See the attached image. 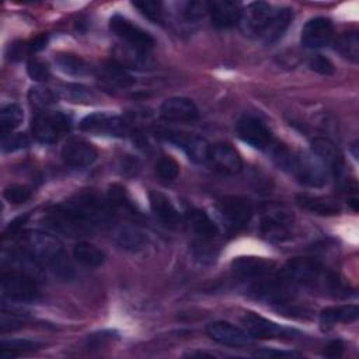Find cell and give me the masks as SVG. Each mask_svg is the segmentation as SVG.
I'll list each match as a JSON object with an SVG mask.
<instances>
[{"label":"cell","instance_id":"ab89813d","mask_svg":"<svg viewBox=\"0 0 359 359\" xmlns=\"http://www.w3.org/2000/svg\"><path fill=\"white\" fill-rule=\"evenodd\" d=\"M27 72L32 80L39 81V83H45L50 79V70H49L48 65L38 59H31L27 63Z\"/></svg>","mask_w":359,"mask_h":359},{"label":"cell","instance_id":"8992f818","mask_svg":"<svg viewBox=\"0 0 359 359\" xmlns=\"http://www.w3.org/2000/svg\"><path fill=\"white\" fill-rule=\"evenodd\" d=\"M294 216L279 205H268L261 217V234L271 241H285L290 237Z\"/></svg>","mask_w":359,"mask_h":359},{"label":"cell","instance_id":"d6a6232c","mask_svg":"<svg viewBox=\"0 0 359 359\" xmlns=\"http://www.w3.org/2000/svg\"><path fill=\"white\" fill-rule=\"evenodd\" d=\"M39 346V344L29 341V339H8L3 341L0 345V358L7 359V358H15L20 356L21 353L34 351Z\"/></svg>","mask_w":359,"mask_h":359},{"label":"cell","instance_id":"7402d4cb","mask_svg":"<svg viewBox=\"0 0 359 359\" xmlns=\"http://www.w3.org/2000/svg\"><path fill=\"white\" fill-rule=\"evenodd\" d=\"M209 161L216 170L229 175L238 174L243 168V160L238 151L229 143H217L212 146Z\"/></svg>","mask_w":359,"mask_h":359},{"label":"cell","instance_id":"5b68a950","mask_svg":"<svg viewBox=\"0 0 359 359\" xmlns=\"http://www.w3.org/2000/svg\"><path fill=\"white\" fill-rule=\"evenodd\" d=\"M109 28L118 38L122 39L123 45L133 48L139 52H143L146 55L156 45L154 38L147 31L133 24L130 20L121 14H115L111 17Z\"/></svg>","mask_w":359,"mask_h":359},{"label":"cell","instance_id":"f35d334b","mask_svg":"<svg viewBox=\"0 0 359 359\" xmlns=\"http://www.w3.org/2000/svg\"><path fill=\"white\" fill-rule=\"evenodd\" d=\"M307 65L313 72H316L318 74H323V76H332L335 73L334 63L328 57H325L320 53L310 56Z\"/></svg>","mask_w":359,"mask_h":359},{"label":"cell","instance_id":"9a60e30c","mask_svg":"<svg viewBox=\"0 0 359 359\" xmlns=\"http://www.w3.org/2000/svg\"><path fill=\"white\" fill-rule=\"evenodd\" d=\"M334 36L332 21L327 17H314L302 28V45L310 49L323 48L331 43Z\"/></svg>","mask_w":359,"mask_h":359},{"label":"cell","instance_id":"d4e9b609","mask_svg":"<svg viewBox=\"0 0 359 359\" xmlns=\"http://www.w3.org/2000/svg\"><path fill=\"white\" fill-rule=\"evenodd\" d=\"M358 316H359V310L356 304L327 307L320 313V325L324 330H328L337 323H353L358 318Z\"/></svg>","mask_w":359,"mask_h":359},{"label":"cell","instance_id":"f6af8a7d","mask_svg":"<svg viewBox=\"0 0 359 359\" xmlns=\"http://www.w3.org/2000/svg\"><path fill=\"white\" fill-rule=\"evenodd\" d=\"M344 344L338 339H334L331 342H328L325 346H324V351H323V355L327 356V358H339L342 353H344Z\"/></svg>","mask_w":359,"mask_h":359},{"label":"cell","instance_id":"6da1fadb","mask_svg":"<svg viewBox=\"0 0 359 359\" xmlns=\"http://www.w3.org/2000/svg\"><path fill=\"white\" fill-rule=\"evenodd\" d=\"M29 251L42 266H46L57 278L70 280L74 276L73 265L60 240L42 230H31L27 236Z\"/></svg>","mask_w":359,"mask_h":359},{"label":"cell","instance_id":"ac0fdd59","mask_svg":"<svg viewBox=\"0 0 359 359\" xmlns=\"http://www.w3.org/2000/svg\"><path fill=\"white\" fill-rule=\"evenodd\" d=\"M313 154L321 161L328 172L335 177H341L345 170V161L339 149L325 137H316L311 142Z\"/></svg>","mask_w":359,"mask_h":359},{"label":"cell","instance_id":"3957f363","mask_svg":"<svg viewBox=\"0 0 359 359\" xmlns=\"http://www.w3.org/2000/svg\"><path fill=\"white\" fill-rule=\"evenodd\" d=\"M1 292L6 297L14 302H34L39 297V287L36 278L25 271H3L1 278Z\"/></svg>","mask_w":359,"mask_h":359},{"label":"cell","instance_id":"2e32d148","mask_svg":"<svg viewBox=\"0 0 359 359\" xmlns=\"http://www.w3.org/2000/svg\"><path fill=\"white\" fill-rule=\"evenodd\" d=\"M275 264L259 257H238L231 262V271L236 276L251 283L271 275Z\"/></svg>","mask_w":359,"mask_h":359},{"label":"cell","instance_id":"ba28073f","mask_svg":"<svg viewBox=\"0 0 359 359\" xmlns=\"http://www.w3.org/2000/svg\"><path fill=\"white\" fill-rule=\"evenodd\" d=\"M164 137L168 142L177 144L191 161L196 164L209 163L212 144H209V142L205 137L177 130H165Z\"/></svg>","mask_w":359,"mask_h":359},{"label":"cell","instance_id":"9c48e42d","mask_svg":"<svg viewBox=\"0 0 359 359\" xmlns=\"http://www.w3.org/2000/svg\"><path fill=\"white\" fill-rule=\"evenodd\" d=\"M273 13L275 8L265 1H254L248 4L243 10V15L240 20L244 32L261 41L265 29L268 28L273 17Z\"/></svg>","mask_w":359,"mask_h":359},{"label":"cell","instance_id":"4fadbf2b","mask_svg":"<svg viewBox=\"0 0 359 359\" xmlns=\"http://www.w3.org/2000/svg\"><path fill=\"white\" fill-rule=\"evenodd\" d=\"M60 156L66 165L73 168H84L97 160L98 151L90 142L81 137H69L62 147Z\"/></svg>","mask_w":359,"mask_h":359},{"label":"cell","instance_id":"b9f144b4","mask_svg":"<svg viewBox=\"0 0 359 359\" xmlns=\"http://www.w3.org/2000/svg\"><path fill=\"white\" fill-rule=\"evenodd\" d=\"M116 332L115 331H111V330H104V331H98L93 335H88V339H87V345L88 348L91 349H100V348H104L107 346L108 344H111L114 339H116Z\"/></svg>","mask_w":359,"mask_h":359},{"label":"cell","instance_id":"f1b7e54d","mask_svg":"<svg viewBox=\"0 0 359 359\" xmlns=\"http://www.w3.org/2000/svg\"><path fill=\"white\" fill-rule=\"evenodd\" d=\"M74 258L88 268H98L105 261V254L90 241H79L73 247Z\"/></svg>","mask_w":359,"mask_h":359},{"label":"cell","instance_id":"1f68e13d","mask_svg":"<svg viewBox=\"0 0 359 359\" xmlns=\"http://www.w3.org/2000/svg\"><path fill=\"white\" fill-rule=\"evenodd\" d=\"M335 50L345 59L358 63L359 60V35L358 32H348L335 41Z\"/></svg>","mask_w":359,"mask_h":359},{"label":"cell","instance_id":"44dd1931","mask_svg":"<svg viewBox=\"0 0 359 359\" xmlns=\"http://www.w3.org/2000/svg\"><path fill=\"white\" fill-rule=\"evenodd\" d=\"M149 203L150 209L154 213V216L168 229H182L184 220L177 208L172 205V202L163 195L161 192L157 191H150L149 192Z\"/></svg>","mask_w":359,"mask_h":359},{"label":"cell","instance_id":"7a4b0ae2","mask_svg":"<svg viewBox=\"0 0 359 359\" xmlns=\"http://www.w3.org/2000/svg\"><path fill=\"white\" fill-rule=\"evenodd\" d=\"M70 215L95 230L112 219V205L93 191H81L60 203Z\"/></svg>","mask_w":359,"mask_h":359},{"label":"cell","instance_id":"bcb514c9","mask_svg":"<svg viewBox=\"0 0 359 359\" xmlns=\"http://www.w3.org/2000/svg\"><path fill=\"white\" fill-rule=\"evenodd\" d=\"M46 43H48V35H41V36H38V38H35L34 41H32V43L29 45V50L31 52H38V50H41L42 48H45L46 46Z\"/></svg>","mask_w":359,"mask_h":359},{"label":"cell","instance_id":"277c9868","mask_svg":"<svg viewBox=\"0 0 359 359\" xmlns=\"http://www.w3.org/2000/svg\"><path fill=\"white\" fill-rule=\"evenodd\" d=\"M70 129V119L62 112L39 111L31 122V132L36 142L43 144L55 143Z\"/></svg>","mask_w":359,"mask_h":359},{"label":"cell","instance_id":"7bdbcfd3","mask_svg":"<svg viewBox=\"0 0 359 359\" xmlns=\"http://www.w3.org/2000/svg\"><path fill=\"white\" fill-rule=\"evenodd\" d=\"M208 13V3L203 1H187L182 8V14L188 21H195Z\"/></svg>","mask_w":359,"mask_h":359},{"label":"cell","instance_id":"e0dca14e","mask_svg":"<svg viewBox=\"0 0 359 359\" xmlns=\"http://www.w3.org/2000/svg\"><path fill=\"white\" fill-rule=\"evenodd\" d=\"M206 334L210 339L227 346H245L252 342V337L245 330L227 321L210 323L206 327Z\"/></svg>","mask_w":359,"mask_h":359},{"label":"cell","instance_id":"ee69618b","mask_svg":"<svg viewBox=\"0 0 359 359\" xmlns=\"http://www.w3.org/2000/svg\"><path fill=\"white\" fill-rule=\"evenodd\" d=\"M254 356H261V358H300L302 353L294 352V351H279L273 348H262L254 352Z\"/></svg>","mask_w":359,"mask_h":359},{"label":"cell","instance_id":"ffe728a7","mask_svg":"<svg viewBox=\"0 0 359 359\" xmlns=\"http://www.w3.org/2000/svg\"><path fill=\"white\" fill-rule=\"evenodd\" d=\"M160 115L168 122H194L199 112L195 102L187 97L167 98L160 107Z\"/></svg>","mask_w":359,"mask_h":359},{"label":"cell","instance_id":"60d3db41","mask_svg":"<svg viewBox=\"0 0 359 359\" xmlns=\"http://www.w3.org/2000/svg\"><path fill=\"white\" fill-rule=\"evenodd\" d=\"M28 137L22 133H8L6 136H1V150L4 153L24 149L28 146Z\"/></svg>","mask_w":359,"mask_h":359},{"label":"cell","instance_id":"8fae6325","mask_svg":"<svg viewBox=\"0 0 359 359\" xmlns=\"http://www.w3.org/2000/svg\"><path fill=\"white\" fill-rule=\"evenodd\" d=\"M243 325L245 331L252 338H280V339H290L294 338V335H299L296 330L286 328L283 325H279L268 318H264L255 313H244Z\"/></svg>","mask_w":359,"mask_h":359},{"label":"cell","instance_id":"4316f807","mask_svg":"<svg viewBox=\"0 0 359 359\" xmlns=\"http://www.w3.org/2000/svg\"><path fill=\"white\" fill-rule=\"evenodd\" d=\"M115 243L126 251H140L146 247L147 238L143 231L133 226H121L114 234Z\"/></svg>","mask_w":359,"mask_h":359},{"label":"cell","instance_id":"74e56055","mask_svg":"<svg viewBox=\"0 0 359 359\" xmlns=\"http://www.w3.org/2000/svg\"><path fill=\"white\" fill-rule=\"evenodd\" d=\"M3 196L7 202L13 203V205H20L27 202L31 198V189L24 187V185H8L7 188H4L3 191Z\"/></svg>","mask_w":359,"mask_h":359},{"label":"cell","instance_id":"484cf974","mask_svg":"<svg viewBox=\"0 0 359 359\" xmlns=\"http://www.w3.org/2000/svg\"><path fill=\"white\" fill-rule=\"evenodd\" d=\"M292 20H293V10L292 8H289V7L275 8L273 17H272L268 28L265 29L261 41L264 43L276 42L286 32Z\"/></svg>","mask_w":359,"mask_h":359},{"label":"cell","instance_id":"83f0119b","mask_svg":"<svg viewBox=\"0 0 359 359\" xmlns=\"http://www.w3.org/2000/svg\"><path fill=\"white\" fill-rule=\"evenodd\" d=\"M297 203L313 212L317 215H323V216H332V215H338L341 208L339 205L331 199V198H324V196H313V195H299L296 198Z\"/></svg>","mask_w":359,"mask_h":359},{"label":"cell","instance_id":"7c38bea8","mask_svg":"<svg viewBox=\"0 0 359 359\" xmlns=\"http://www.w3.org/2000/svg\"><path fill=\"white\" fill-rule=\"evenodd\" d=\"M45 223L49 229L70 236V237H81V236H88L94 231L90 226L84 224L79 219H76L73 215H70L66 209H63L60 205L52 208L46 216H45Z\"/></svg>","mask_w":359,"mask_h":359},{"label":"cell","instance_id":"52a82bcc","mask_svg":"<svg viewBox=\"0 0 359 359\" xmlns=\"http://www.w3.org/2000/svg\"><path fill=\"white\" fill-rule=\"evenodd\" d=\"M217 213L230 231H240L251 220L252 208L250 202L240 196H224L217 202Z\"/></svg>","mask_w":359,"mask_h":359},{"label":"cell","instance_id":"836d02e7","mask_svg":"<svg viewBox=\"0 0 359 359\" xmlns=\"http://www.w3.org/2000/svg\"><path fill=\"white\" fill-rule=\"evenodd\" d=\"M56 100H57L56 91H53L45 86H35V87L29 88V91H28L29 104L39 111H43L45 108H48L49 105L56 102Z\"/></svg>","mask_w":359,"mask_h":359},{"label":"cell","instance_id":"d590c367","mask_svg":"<svg viewBox=\"0 0 359 359\" xmlns=\"http://www.w3.org/2000/svg\"><path fill=\"white\" fill-rule=\"evenodd\" d=\"M60 95L73 101V102H87V101H93L94 100V94L93 91H90L88 88H86L84 86L80 84H65L62 87Z\"/></svg>","mask_w":359,"mask_h":359},{"label":"cell","instance_id":"e575fe53","mask_svg":"<svg viewBox=\"0 0 359 359\" xmlns=\"http://www.w3.org/2000/svg\"><path fill=\"white\" fill-rule=\"evenodd\" d=\"M156 172L163 181L171 182L178 177L180 165L172 157L163 156V157L158 158V161L156 164Z\"/></svg>","mask_w":359,"mask_h":359},{"label":"cell","instance_id":"cb8c5ba5","mask_svg":"<svg viewBox=\"0 0 359 359\" xmlns=\"http://www.w3.org/2000/svg\"><path fill=\"white\" fill-rule=\"evenodd\" d=\"M187 220L198 238L215 240L219 236V227L212 217L202 209H189L187 212Z\"/></svg>","mask_w":359,"mask_h":359},{"label":"cell","instance_id":"5bb4252c","mask_svg":"<svg viewBox=\"0 0 359 359\" xmlns=\"http://www.w3.org/2000/svg\"><path fill=\"white\" fill-rule=\"evenodd\" d=\"M238 137L258 150H266L273 144V137L271 130L264 122L254 116H245L237 123Z\"/></svg>","mask_w":359,"mask_h":359},{"label":"cell","instance_id":"d6986e66","mask_svg":"<svg viewBox=\"0 0 359 359\" xmlns=\"http://www.w3.org/2000/svg\"><path fill=\"white\" fill-rule=\"evenodd\" d=\"M208 13L216 28H231L240 22L243 8L238 1L213 0L208 3Z\"/></svg>","mask_w":359,"mask_h":359},{"label":"cell","instance_id":"603a6c76","mask_svg":"<svg viewBox=\"0 0 359 359\" xmlns=\"http://www.w3.org/2000/svg\"><path fill=\"white\" fill-rule=\"evenodd\" d=\"M97 77L109 87L116 88H130L135 84L133 76L116 62L102 63L97 69Z\"/></svg>","mask_w":359,"mask_h":359},{"label":"cell","instance_id":"8d00e7d4","mask_svg":"<svg viewBox=\"0 0 359 359\" xmlns=\"http://www.w3.org/2000/svg\"><path fill=\"white\" fill-rule=\"evenodd\" d=\"M132 4L150 21H154V22L161 21V18H163V4L160 1L142 0V1H133Z\"/></svg>","mask_w":359,"mask_h":359},{"label":"cell","instance_id":"4dcf8cb0","mask_svg":"<svg viewBox=\"0 0 359 359\" xmlns=\"http://www.w3.org/2000/svg\"><path fill=\"white\" fill-rule=\"evenodd\" d=\"M24 114L20 105L11 102L6 104L0 109V129H1V136H6L8 133H13L15 128L20 126L22 122Z\"/></svg>","mask_w":359,"mask_h":359},{"label":"cell","instance_id":"f546056e","mask_svg":"<svg viewBox=\"0 0 359 359\" xmlns=\"http://www.w3.org/2000/svg\"><path fill=\"white\" fill-rule=\"evenodd\" d=\"M57 69L69 76H84L88 73V65L77 55L73 53H59L55 57Z\"/></svg>","mask_w":359,"mask_h":359},{"label":"cell","instance_id":"30bf717a","mask_svg":"<svg viewBox=\"0 0 359 359\" xmlns=\"http://www.w3.org/2000/svg\"><path fill=\"white\" fill-rule=\"evenodd\" d=\"M80 129L90 133H98L105 136H125L129 132L126 122L114 114L94 112L84 116L80 122Z\"/></svg>","mask_w":359,"mask_h":359}]
</instances>
